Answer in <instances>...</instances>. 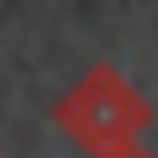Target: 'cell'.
<instances>
[{
	"label": "cell",
	"instance_id": "1",
	"mask_svg": "<svg viewBox=\"0 0 158 158\" xmlns=\"http://www.w3.org/2000/svg\"><path fill=\"white\" fill-rule=\"evenodd\" d=\"M51 118H56V130H62L73 147H85L96 158V152H107L118 141H141V130L152 124V107H147V96L118 68L96 62L90 73H79L73 85L56 96Z\"/></svg>",
	"mask_w": 158,
	"mask_h": 158
},
{
	"label": "cell",
	"instance_id": "2",
	"mask_svg": "<svg viewBox=\"0 0 158 158\" xmlns=\"http://www.w3.org/2000/svg\"><path fill=\"white\" fill-rule=\"evenodd\" d=\"M96 158H152V152H141V141H118V147L96 152Z\"/></svg>",
	"mask_w": 158,
	"mask_h": 158
},
{
	"label": "cell",
	"instance_id": "3",
	"mask_svg": "<svg viewBox=\"0 0 158 158\" xmlns=\"http://www.w3.org/2000/svg\"><path fill=\"white\" fill-rule=\"evenodd\" d=\"M152 158H158V152H152Z\"/></svg>",
	"mask_w": 158,
	"mask_h": 158
}]
</instances>
